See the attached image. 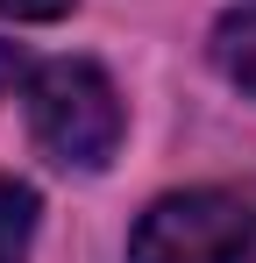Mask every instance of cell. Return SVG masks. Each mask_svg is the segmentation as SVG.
Returning a JSON list of instances; mask_svg holds the SVG:
<instances>
[{"label":"cell","mask_w":256,"mask_h":263,"mask_svg":"<svg viewBox=\"0 0 256 263\" xmlns=\"http://www.w3.org/2000/svg\"><path fill=\"white\" fill-rule=\"evenodd\" d=\"M22 100H29V135L50 164L64 171H107V157L121 149V92L100 64L85 57H57V64H29L22 79Z\"/></svg>","instance_id":"6da1fadb"},{"label":"cell","mask_w":256,"mask_h":263,"mask_svg":"<svg viewBox=\"0 0 256 263\" xmlns=\"http://www.w3.org/2000/svg\"><path fill=\"white\" fill-rule=\"evenodd\" d=\"M256 249V199L228 185L164 192L128 235V263H249Z\"/></svg>","instance_id":"7a4b0ae2"},{"label":"cell","mask_w":256,"mask_h":263,"mask_svg":"<svg viewBox=\"0 0 256 263\" xmlns=\"http://www.w3.org/2000/svg\"><path fill=\"white\" fill-rule=\"evenodd\" d=\"M213 64H221L228 86H242L256 100V0L249 7H228V14L213 22Z\"/></svg>","instance_id":"3957f363"},{"label":"cell","mask_w":256,"mask_h":263,"mask_svg":"<svg viewBox=\"0 0 256 263\" xmlns=\"http://www.w3.org/2000/svg\"><path fill=\"white\" fill-rule=\"evenodd\" d=\"M29 235H36V192L0 178V263H22L29 256Z\"/></svg>","instance_id":"277c9868"},{"label":"cell","mask_w":256,"mask_h":263,"mask_svg":"<svg viewBox=\"0 0 256 263\" xmlns=\"http://www.w3.org/2000/svg\"><path fill=\"white\" fill-rule=\"evenodd\" d=\"M0 14L7 22H57V14H71V0H0Z\"/></svg>","instance_id":"5b68a950"}]
</instances>
